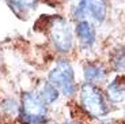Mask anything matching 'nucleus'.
I'll return each mask as SVG.
<instances>
[{
	"label": "nucleus",
	"instance_id": "nucleus-1",
	"mask_svg": "<svg viewBox=\"0 0 125 124\" xmlns=\"http://www.w3.org/2000/svg\"><path fill=\"white\" fill-rule=\"evenodd\" d=\"M46 104L37 93L26 91L22 94V102L18 115L21 124H44L46 121Z\"/></svg>",
	"mask_w": 125,
	"mask_h": 124
},
{
	"label": "nucleus",
	"instance_id": "nucleus-2",
	"mask_svg": "<svg viewBox=\"0 0 125 124\" xmlns=\"http://www.w3.org/2000/svg\"><path fill=\"white\" fill-rule=\"evenodd\" d=\"M80 105L91 117H105L109 113V105L102 90L88 82L80 87Z\"/></svg>",
	"mask_w": 125,
	"mask_h": 124
},
{
	"label": "nucleus",
	"instance_id": "nucleus-3",
	"mask_svg": "<svg viewBox=\"0 0 125 124\" xmlns=\"http://www.w3.org/2000/svg\"><path fill=\"white\" fill-rule=\"evenodd\" d=\"M49 37L59 53H69L73 49V30L65 18L53 16L48 23Z\"/></svg>",
	"mask_w": 125,
	"mask_h": 124
},
{
	"label": "nucleus",
	"instance_id": "nucleus-4",
	"mask_svg": "<svg viewBox=\"0 0 125 124\" xmlns=\"http://www.w3.org/2000/svg\"><path fill=\"white\" fill-rule=\"evenodd\" d=\"M72 15L78 21H88L101 25L107 16L106 0H78L72 8Z\"/></svg>",
	"mask_w": 125,
	"mask_h": 124
},
{
	"label": "nucleus",
	"instance_id": "nucleus-5",
	"mask_svg": "<svg viewBox=\"0 0 125 124\" xmlns=\"http://www.w3.org/2000/svg\"><path fill=\"white\" fill-rule=\"evenodd\" d=\"M49 82L59 90V93L69 97L76 91L75 72L69 62L60 60L49 72Z\"/></svg>",
	"mask_w": 125,
	"mask_h": 124
},
{
	"label": "nucleus",
	"instance_id": "nucleus-6",
	"mask_svg": "<svg viewBox=\"0 0 125 124\" xmlns=\"http://www.w3.org/2000/svg\"><path fill=\"white\" fill-rule=\"evenodd\" d=\"M75 31H76V37H78L80 47L84 48V49H90L95 44V41H97L95 27L88 21H78Z\"/></svg>",
	"mask_w": 125,
	"mask_h": 124
},
{
	"label": "nucleus",
	"instance_id": "nucleus-7",
	"mask_svg": "<svg viewBox=\"0 0 125 124\" xmlns=\"http://www.w3.org/2000/svg\"><path fill=\"white\" fill-rule=\"evenodd\" d=\"M83 75H84V79L88 83L93 85H101L105 83L109 78V71L103 64L101 63H90V64H86L84 68H83Z\"/></svg>",
	"mask_w": 125,
	"mask_h": 124
},
{
	"label": "nucleus",
	"instance_id": "nucleus-8",
	"mask_svg": "<svg viewBox=\"0 0 125 124\" xmlns=\"http://www.w3.org/2000/svg\"><path fill=\"white\" fill-rule=\"evenodd\" d=\"M40 0H7V4L18 18H26L33 10L37 8Z\"/></svg>",
	"mask_w": 125,
	"mask_h": 124
},
{
	"label": "nucleus",
	"instance_id": "nucleus-9",
	"mask_svg": "<svg viewBox=\"0 0 125 124\" xmlns=\"http://www.w3.org/2000/svg\"><path fill=\"white\" fill-rule=\"evenodd\" d=\"M124 83H122V78H116L113 82H110L106 87V96L107 99L112 101L113 104H122L124 102Z\"/></svg>",
	"mask_w": 125,
	"mask_h": 124
},
{
	"label": "nucleus",
	"instance_id": "nucleus-10",
	"mask_svg": "<svg viewBox=\"0 0 125 124\" xmlns=\"http://www.w3.org/2000/svg\"><path fill=\"white\" fill-rule=\"evenodd\" d=\"M37 94L40 96V98L42 99L46 105H50V104L56 102L57 98H59V90L50 83V82H42L40 89H38Z\"/></svg>",
	"mask_w": 125,
	"mask_h": 124
},
{
	"label": "nucleus",
	"instance_id": "nucleus-11",
	"mask_svg": "<svg viewBox=\"0 0 125 124\" xmlns=\"http://www.w3.org/2000/svg\"><path fill=\"white\" fill-rule=\"evenodd\" d=\"M0 112L7 117H16L19 115V104L12 98H6L0 104Z\"/></svg>",
	"mask_w": 125,
	"mask_h": 124
},
{
	"label": "nucleus",
	"instance_id": "nucleus-12",
	"mask_svg": "<svg viewBox=\"0 0 125 124\" xmlns=\"http://www.w3.org/2000/svg\"><path fill=\"white\" fill-rule=\"evenodd\" d=\"M112 67L114 71L122 72L124 71V49H117L116 53L112 56Z\"/></svg>",
	"mask_w": 125,
	"mask_h": 124
},
{
	"label": "nucleus",
	"instance_id": "nucleus-13",
	"mask_svg": "<svg viewBox=\"0 0 125 124\" xmlns=\"http://www.w3.org/2000/svg\"><path fill=\"white\" fill-rule=\"evenodd\" d=\"M44 124H59V123H56L54 120H48V121H45Z\"/></svg>",
	"mask_w": 125,
	"mask_h": 124
},
{
	"label": "nucleus",
	"instance_id": "nucleus-14",
	"mask_svg": "<svg viewBox=\"0 0 125 124\" xmlns=\"http://www.w3.org/2000/svg\"><path fill=\"white\" fill-rule=\"evenodd\" d=\"M65 124H83V123H80V121H76V120H73V121H68V123H65Z\"/></svg>",
	"mask_w": 125,
	"mask_h": 124
}]
</instances>
